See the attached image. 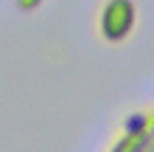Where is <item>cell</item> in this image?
Returning <instances> with one entry per match:
<instances>
[{
	"label": "cell",
	"instance_id": "6da1fadb",
	"mask_svg": "<svg viewBox=\"0 0 154 152\" xmlns=\"http://www.w3.org/2000/svg\"><path fill=\"white\" fill-rule=\"evenodd\" d=\"M137 25V6L134 0H104L98 11V34L109 45H121L132 37Z\"/></svg>",
	"mask_w": 154,
	"mask_h": 152
},
{
	"label": "cell",
	"instance_id": "7a4b0ae2",
	"mask_svg": "<svg viewBox=\"0 0 154 152\" xmlns=\"http://www.w3.org/2000/svg\"><path fill=\"white\" fill-rule=\"evenodd\" d=\"M149 124H151V110H132L123 118V135H149Z\"/></svg>",
	"mask_w": 154,
	"mask_h": 152
},
{
	"label": "cell",
	"instance_id": "3957f363",
	"mask_svg": "<svg viewBox=\"0 0 154 152\" xmlns=\"http://www.w3.org/2000/svg\"><path fill=\"white\" fill-rule=\"evenodd\" d=\"M112 152H154V138L151 135H121V141L112 147Z\"/></svg>",
	"mask_w": 154,
	"mask_h": 152
},
{
	"label": "cell",
	"instance_id": "277c9868",
	"mask_svg": "<svg viewBox=\"0 0 154 152\" xmlns=\"http://www.w3.org/2000/svg\"><path fill=\"white\" fill-rule=\"evenodd\" d=\"M17 6H20L23 11H34V8L42 6V0H17Z\"/></svg>",
	"mask_w": 154,
	"mask_h": 152
},
{
	"label": "cell",
	"instance_id": "5b68a950",
	"mask_svg": "<svg viewBox=\"0 0 154 152\" xmlns=\"http://www.w3.org/2000/svg\"><path fill=\"white\" fill-rule=\"evenodd\" d=\"M149 135L154 138V107H151V124H149Z\"/></svg>",
	"mask_w": 154,
	"mask_h": 152
}]
</instances>
